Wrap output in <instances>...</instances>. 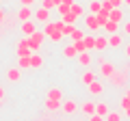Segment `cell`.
Masks as SVG:
<instances>
[{"label":"cell","mask_w":130,"mask_h":121,"mask_svg":"<svg viewBox=\"0 0 130 121\" xmlns=\"http://www.w3.org/2000/svg\"><path fill=\"white\" fill-rule=\"evenodd\" d=\"M98 63H100V74H102L104 78H108V80H111L113 76H115V71H117V69L111 65V63H106V61H102V58L98 61Z\"/></svg>","instance_id":"cell-2"},{"label":"cell","mask_w":130,"mask_h":121,"mask_svg":"<svg viewBox=\"0 0 130 121\" xmlns=\"http://www.w3.org/2000/svg\"><path fill=\"white\" fill-rule=\"evenodd\" d=\"M126 97H128V99H130V89H128V91H126Z\"/></svg>","instance_id":"cell-46"},{"label":"cell","mask_w":130,"mask_h":121,"mask_svg":"<svg viewBox=\"0 0 130 121\" xmlns=\"http://www.w3.org/2000/svg\"><path fill=\"white\" fill-rule=\"evenodd\" d=\"M74 48L78 50V54H80V52H89L87 48H85V43H83V41H74Z\"/></svg>","instance_id":"cell-36"},{"label":"cell","mask_w":130,"mask_h":121,"mask_svg":"<svg viewBox=\"0 0 130 121\" xmlns=\"http://www.w3.org/2000/svg\"><path fill=\"white\" fill-rule=\"evenodd\" d=\"M126 117H128V119H130V108H126Z\"/></svg>","instance_id":"cell-44"},{"label":"cell","mask_w":130,"mask_h":121,"mask_svg":"<svg viewBox=\"0 0 130 121\" xmlns=\"http://www.w3.org/2000/svg\"><path fill=\"white\" fill-rule=\"evenodd\" d=\"M85 26H87L91 33H95V30H100V28H102L100 24H98V17H95L93 13H91V15H85Z\"/></svg>","instance_id":"cell-3"},{"label":"cell","mask_w":130,"mask_h":121,"mask_svg":"<svg viewBox=\"0 0 130 121\" xmlns=\"http://www.w3.org/2000/svg\"><path fill=\"white\" fill-rule=\"evenodd\" d=\"M72 39H74V41H83V39H85V33L76 28V30H74V35H72Z\"/></svg>","instance_id":"cell-34"},{"label":"cell","mask_w":130,"mask_h":121,"mask_svg":"<svg viewBox=\"0 0 130 121\" xmlns=\"http://www.w3.org/2000/svg\"><path fill=\"white\" fill-rule=\"evenodd\" d=\"M2 97H5V91H2V89H0V99H2Z\"/></svg>","instance_id":"cell-45"},{"label":"cell","mask_w":130,"mask_h":121,"mask_svg":"<svg viewBox=\"0 0 130 121\" xmlns=\"http://www.w3.org/2000/svg\"><path fill=\"white\" fill-rule=\"evenodd\" d=\"M126 56H128V58H130V43H128V46H126Z\"/></svg>","instance_id":"cell-41"},{"label":"cell","mask_w":130,"mask_h":121,"mask_svg":"<svg viewBox=\"0 0 130 121\" xmlns=\"http://www.w3.org/2000/svg\"><path fill=\"white\" fill-rule=\"evenodd\" d=\"M41 63H43V58L37 54V52H32L30 54V67H41Z\"/></svg>","instance_id":"cell-19"},{"label":"cell","mask_w":130,"mask_h":121,"mask_svg":"<svg viewBox=\"0 0 130 121\" xmlns=\"http://www.w3.org/2000/svg\"><path fill=\"white\" fill-rule=\"evenodd\" d=\"M63 56L65 58H76V56H78V50L74 48V43H70V46L63 48Z\"/></svg>","instance_id":"cell-10"},{"label":"cell","mask_w":130,"mask_h":121,"mask_svg":"<svg viewBox=\"0 0 130 121\" xmlns=\"http://www.w3.org/2000/svg\"><path fill=\"white\" fill-rule=\"evenodd\" d=\"M89 121H104V117H100L98 112H93V115L89 117Z\"/></svg>","instance_id":"cell-37"},{"label":"cell","mask_w":130,"mask_h":121,"mask_svg":"<svg viewBox=\"0 0 130 121\" xmlns=\"http://www.w3.org/2000/svg\"><path fill=\"white\" fill-rule=\"evenodd\" d=\"M108 13H111V11H106V9H100L95 13V17H98V24H100V26H104V24L108 22Z\"/></svg>","instance_id":"cell-11"},{"label":"cell","mask_w":130,"mask_h":121,"mask_svg":"<svg viewBox=\"0 0 130 121\" xmlns=\"http://www.w3.org/2000/svg\"><path fill=\"white\" fill-rule=\"evenodd\" d=\"M74 30H76L74 24H65V26H63V35H65V37H72V35H74Z\"/></svg>","instance_id":"cell-29"},{"label":"cell","mask_w":130,"mask_h":121,"mask_svg":"<svg viewBox=\"0 0 130 121\" xmlns=\"http://www.w3.org/2000/svg\"><path fill=\"white\" fill-rule=\"evenodd\" d=\"M70 11H72V13H74V15H76V17H80V15H85V9H83V7H80V5H76V2H72Z\"/></svg>","instance_id":"cell-24"},{"label":"cell","mask_w":130,"mask_h":121,"mask_svg":"<svg viewBox=\"0 0 130 121\" xmlns=\"http://www.w3.org/2000/svg\"><path fill=\"white\" fill-rule=\"evenodd\" d=\"M121 2H124V0H111V5H113V7H119Z\"/></svg>","instance_id":"cell-40"},{"label":"cell","mask_w":130,"mask_h":121,"mask_svg":"<svg viewBox=\"0 0 130 121\" xmlns=\"http://www.w3.org/2000/svg\"><path fill=\"white\" fill-rule=\"evenodd\" d=\"M93 80H95V76H93V74H91V71H87V74H85V76H83V82H85V84H91V82H93Z\"/></svg>","instance_id":"cell-35"},{"label":"cell","mask_w":130,"mask_h":121,"mask_svg":"<svg viewBox=\"0 0 130 121\" xmlns=\"http://www.w3.org/2000/svg\"><path fill=\"white\" fill-rule=\"evenodd\" d=\"M30 15H32V11H30V7H22V9L18 11V17L22 19V22H26V19H30Z\"/></svg>","instance_id":"cell-13"},{"label":"cell","mask_w":130,"mask_h":121,"mask_svg":"<svg viewBox=\"0 0 130 121\" xmlns=\"http://www.w3.org/2000/svg\"><path fill=\"white\" fill-rule=\"evenodd\" d=\"M0 2H2V0H0Z\"/></svg>","instance_id":"cell-48"},{"label":"cell","mask_w":130,"mask_h":121,"mask_svg":"<svg viewBox=\"0 0 130 121\" xmlns=\"http://www.w3.org/2000/svg\"><path fill=\"white\" fill-rule=\"evenodd\" d=\"M124 2H126V5H128V7H130V0H124Z\"/></svg>","instance_id":"cell-47"},{"label":"cell","mask_w":130,"mask_h":121,"mask_svg":"<svg viewBox=\"0 0 130 121\" xmlns=\"http://www.w3.org/2000/svg\"><path fill=\"white\" fill-rule=\"evenodd\" d=\"M48 37H50V39H52V41H54V43H59L61 39L65 37V35H63V30H54V33H50V35H48Z\"/></svg>","instance_id":"cell-26"},{"label":"cell","mask_w":130,"mask_h":121,"mask_svg":"<svg viewBox=\"0 0 130 121\" xmlns=\"http://www.w3.org/2000/svg\"><path fill=\"white\" fill-rule=\"evenodd\" d=\"M108 39L106 37H95V50H106Z\"/></svg>","instance_id":"cell-21"},{"label":"cell","mask_w":130,"mask_h":121,"mask_svg":"<svg viewBox=\"0 0 130 121\" xmlns=\"http://www.w3.org/2000/svg\"><path fill=\"white\" fill-rule=\"evenodd\" d=\"M32 54V50H30V46H28V39L24 37L22 41L18 43V56H30Z\"/></svg>","instance_id":"cell-5"},{"label":"cell","mask_w":130,"mask_h":121,"mask_svg":"<svg viewBox=\"0 0 130 121\" xmlns=\"http://www.w3.org/2000/svg\"><path fill=\"white\" fill-rule=\"evenodd\" d=\"M61 19H63L65 24H74V22H76V19H78V17H76V15L72 13V11H70V13H67V15H61Z\"/></svg>","instance_id":"cell-30"},{"label":"cell","mask_w":130,"mask_h":121,"mask_svg":"<svg viewBox=\"0 0 130 121\" xmlns=\"http://www.w3.org/2000/svg\"><path fill=\"white\" fill-rule=\"evenodd\" d=\"M54 30H56V22H46V28H43V33L50 35V33H54Z\"/></svg>","instance_id":"cell-33"},{"label":"cell","mask_w":130,"mask_h":121,"mask_svg":"<svg viewBox=\"0 0 130 121\" xmlns=\"http://www.w3.org/2000/svg\"><path fill=\"white\" fill-rule=\"evenodd\" d=\"M121 28H124V33L130 37V19H128V22H124V26H121Z\"/></svg>","instance_id":"cell-38"},{"label":"cell","mask_w":130,"mask_h":121,"mask_svg":"<svg viewBox=\"0 0 130 121\" xmlns=\"http://www.w3.org/2000/svg\"><path fill=\"white\" fill-rule=\"evenodd\" d=\"M32 15H35V19H37V22H43V24L50 22V9H46V7H39Z\"/></svg>","instance_id":"cell-4"},{"label":"cell","mask_w":130,"mask_h":121,"mask_svg":"<svg viewBox=\"0 0 130 121\" xmlns=\"http://www.w3.org/2000/svg\"><path fill=\"white\" fill-rule=\"evenodd\" d=\"M22 33H24V37H30V35L35 33V24H32L30 19H26V22H22Z\"/></svg>","instance_id":"cell-9"},{"label":"cell","mask_w":130,"mask_h":121,"mask_svg":"<svg viewBox=\"0 0 130 121\" xmlns=\"http://www.w3.org/2000/svg\"><path fill=\"white\" fill-rule=\"evenodd\" d=\"M104 121H121V115H119V112H111V110H108V115L104 117Z\"/></svg>","instance_id":"cell-31"},{"label":"cell","mask_w":130,"mask_h":121,"mask_svg":"<svg viewBox=\"0 0 130 121\" xmlns=\"http://www.w3.org/2000/svg\"><path fill=\"white\" fill-rule=\"evenodd\" d=\"M30 67V56H20V69H28Z\"/></svg>","instance_id":"cell-28"},{"label":"cell","mask_w":130,"mask_h":121,"mask_svg":"<svg viewBox=\"0 0 130 121\" xmlns=\"http://www.w3.org/2000/svg\"><path fill=\"white\" fill-rule=\"evenodd\" d=\"M95 112H98L100 117H106V115H108V106H106V104H102V102L95 104Z\"/></svg>","instance_id":"cell-22"},{"label":"cell","mask_w":130,"mask_h":121,"mask_svg":"<svg viewBox=\"0 0 130 121\" xmlns=\"http://www.w3.org/2000/svg\"><path fill=\"white\" fill-rule=\"evenodd\" d=\"M0 22H5V11L0 9Z\"/></svg>","instance_id":"cell-42"},{"label":"cell","mask_w":130,"mask_h":121,"mask_svg":"<svg viewBox=\"0 0 130 121\" xmlns=\"http://www.w3.org/2000/svg\"><path fill=\"white\" fill-rule=\"evenodd\" d=\"M100 9H102V2H98V0H93L91 5H89V11H91L93 15H95V13H98V11H100Z\"/></svg>","instance_id":"cell-32"},{"label":"cell","mask_w":130,"mask_h":121,"mask_svg":"<svg viewBox=\"0 0 130 121\" xmlns=\"http://www.w3.org/2000/svg\"><path fill=\"white\" fill-rule=\"evenodd\" d=\"M121 108H124V110H126V108H130V99H128V97L121 99Z\"/></svg>","instance_id":"cell-39"},{"label":"cell","mask_w":130,"mask_h":121,"mask_svg":"<svg viewBox=\"0 0 130 121\" xmlns=\"http://www.w3.org/2000/svg\"><path fill=\"white\" fill-rule=\"evenodd\" d=\"M78 63L83 67H89V65H91V54H89V52H80V54H78Z\"/></svg>","instance_id":"cell-12"},{"label":"cell","mask_w":130,"mask_h":121,"mask_svg":"<svg viewBox=\"0 0 130 121\" xmlns=\"http://www.w3.org/2000/svg\"><path fill=\"white\" fill-rule=\"evenodd\" d=\"M89 93H91V95H102L104 93V84L98 82V80H93V82L89 84Z\"/></svg>","instance_id":"cell-7"},{"label":"cell","mask_w":130,"mask_h":121,"mask_svg":"<svg viewBox=\"0 0 130 121\" xmlns=\"http://www.w3.org/2000/svg\"><path fill=\"white\" fill-rule=\"evenodd\" d=\"M113 84H115V87H126V74H117L115 71V76H113Z\"/></svg>","instance_id":"cell-14"},{"label":"cell","mask_w":130,"mask_h":121,"mask_svg":"<svg viewBox=\"0 0 130 121\" xmlns=\"http://www.w3.org/2000/svg\"><path fill=\"white\" fill-rule=\"evenodd\" d=\"M108 46H111V48H119V46H121V37H119V33H113L111 37H108Z\"/></svg>","instance_id":"cell-17"},{"label":"cell","mask_w":130,"mask_h":121,"mask_svg":"<svg viewBox=\"0 0 130 121\" xmlns=\"http://www.w3.org/2000/svg\"><path fill=\"white\" fill-rule=\"evenodd\" d=\"M108 19H113V22H117V24L124 22V13H121L119 7H113V9H111V13H108Z\"/></svg>","instance_id":"cell-6"},{"label":"cell","mask_w":130,"mask_h":121,"mask_svg":"<svg viewBox=\"0 0 130 121\" xmlns=\"http://www.w3.org/2000/svg\"><path fill=\"white\" fill-rule=\"evenodd\" d=\"M102 28L106 30V33H111V35H113V33H117V30H119V24H117V22H113V19H108V22L104 24Z\"/></svg>","instance_id":"cell-15"},{"label":"cell","mask_w":130,"mask_h":121,"mask_svg":"<svg viewBox=\"0 0 130 121\" xmlns=\"http://www.w3.org/2000/svg\"><path fill=\"white\" fill-rule=\"evenodd\" d=\"M46 108H48V110H59V108H61V102H59V99H50V97H48Z\"/></svg>","instance_id":"cell-23"},{"label":"cell","mask_w":130,"mask_h":121,"mask_svg":"<svg viewBox=\"0 0 130 121\" xmlns=\"http://www.w3.org/2000/svg\"><path fill=\"white\" fill-rule=\"evenodd\" d=\"M70 7H72V5H63V2H59V5H56L59 15H67V13H70Z\"/></svg>","instance_id":"cell-25"},{"label":"cell","mask_w":130,"mask_h":121,"mask_svg":"<svg viewBox=\"0 0 130 121\" xmlns=\"http://www.w3.org/2000/svg\"><path fill=\"white\" fill-rule=\"evenodd\" d=\"M83 43H85V48H87V50H93V48H95V37H85Z\"/></svg>","instance_id":"cell-27"},{"label":"cell","mask_w":130,"mask_h":121,"mask_svg":"<svg viewBox=\"0 0 130 121\" xmlns=\"http://www.w3.org/2000/svg\"><path fill=\"white\" fill-rule=\"evenodd\" d=\"M83 112L91 117L93 112H95V102H85V104H83Z\"/></svg>","instance_id":"cell-18"},{"label":"cell","mask_w":130,"mask_h":121,"mask_svg":"<svg viewBox=\"0 0 130 121\" xmlns=\"http://www.w3.org/2000/svg\"><path fill=\"white\" fill-rule=\"evenodd\" d=\"M48 97L50 99H63V91H61V89H50V91H48Z\"/></svg>","instance_id":"cell-20"},{"label":"cell","mask_w":130,"mask_h":121,"mask_svg":"<svg viewBox=\"0 0 130 121\" xmlns=\"http://www.w3.org/2000/svg\"><path fill=\"white\" fill-rule=\"evenodd\" d=\"M43 37H46V33H37V30H35L30 37H26V39H28V46H30V50H32V52H37L39 48H41Z\"/></svg>","instance_id":"cell-1"},{"label":"cell","mask_w":130,"mask_h":121,"mask_svg":"<svg viewBox=\"0 0 130 121\" xmlns=\"http://www.w3.org/2000/svg\"><path fill=\"white\" fill-rule=\"evenodd\" d=\"M20 76H22V74H20V67H13V69H9V71H7V78H9L11 82H18V80H20Z\"/></svg>","instance_id":"cell-16"},{"label":"cell","mask_w":130,"mask_h":121,"mask_svg":"<svg viewBox=\"0 0 130 121\" xmlns=\"http://www.w3.org/2000/svg\"><path fill=\"white\" fill-rule=\"evenodd\" d=\"M61 2H63V5H72V2H74V0H61Z\"/></svg>","instance_id":"cell-43"},{"label":"cell","mask_w":130,"mask_h":121,"mask_svg":"<svg viewBox=\"0 0 130 121\" xmlns=\"http://www.w3.org/2000/svg\"><path fill=\"white\" fill-rule=\"evenodd\" d=\"M76 110H78V104H76L74 99H67V102H63V112H65V115H74Z\"/></svg>","instance_id":"cell-8"}]
</instances>
